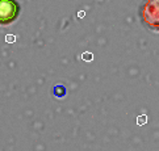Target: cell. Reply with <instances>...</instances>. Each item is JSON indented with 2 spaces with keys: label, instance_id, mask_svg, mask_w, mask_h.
I'll use <instances>...</instances> for the list:
<instances>
[{
  "label": "cell",
  "instance_id": "cell-1",
  "mask_svg": "<svg viewBox=\"0 0 159 151\" xmlns=\"http://www.w3.org/2000/svg\"><path fill=\"white\" fill-rule=\"evenodd\" d=\"M139 17L147 28L159 32V0H149L142 4Z\"/></svg>",
  "mask_w": 159,
  "mask_h": 151
},
{
  "label": "cell",
  "instance_id": "cell-2",
  "mask_svg": "<svg viewBox=\"0 0 159 151\" xmlns=\"http://www.w3.org/2000/svg\"><path fill=\"white\" fill-rule=\"evenodd\" d=\"M20 13V5L12 0H0V25L12 24Z\"/></svg>",
  "mask_w": 159,
  "mask_h": 151
},
{
  "label": "cell",
  "instance_id": "cell-3",
  "mask_svg": "<svg viewBox=\"0 0 159 151\" xmlns=\"http://www.w3.org/2000/svg\"><path fill=\"white\" fill-rule=\"evenodd\" d=\"M81 59H83V61H87V62H92V61H93V54L89 51H85L81 54Z\"/></svg>",
  "mask_w": 159,
  "mask_h": 151
},
{
  "label": "cell",
  "instance_id": "cell-4",
  "mask_svg": "<svg viewBox=\"0 0 159 151\" xmlns=\"http://www.w3.org/2000/svg\"><path fill=\"white\" fill-rule=\"evenodd\" d=\"M146 122H147V116H146V114H142V116H139L138 118H137V125H138V126H142Z\"/></svg>",
  "mask_w": 159,
  "mask_h": 151
},
{
  "label": "cell",
  "instance_id": "cell-5",
  "mask_svg": "<svg viewBox=\"0 0 159 151\" xmlns=\"http://www.w3.org/2000/svg\"><path fill=\"white\" fill-rule=\"evenodd\" d=\"M15 40H16L15 36H7V37H5V41L7 42H15Z\"/></svg>",
  "mask_w": 159,
  "mask_h": 151
},
{
  "label": "cell",
  "instance_id": "cell-6",
  "mask_svg": "<svg viewBox=\"0 0 159 151\" xmlns=\"http://www.w3.org/2000/svg\"><path fill=\"white\" fill-rule=\"evenodd\" d=\"M84 12H83V11H81V12H79V15H78V16H79V17H84Z\"/></svg>",
  "mask_w": 159,
  "mask_h": 151
}]
</instances>
